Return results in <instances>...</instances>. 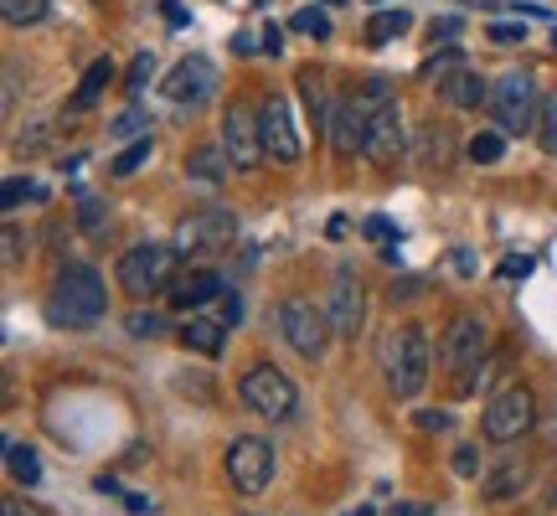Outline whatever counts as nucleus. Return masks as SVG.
<instances>
[{"label":"nucleus","mask_w":557,"mask_h":516,"mask_svg":"<svg viewBox=\"0 0 557 516\" xmlns=\"http://www.w3.org/2000/svg\"><path fill=\"white\" fill-rule=\"evenodd\" d=\"M103 310H109V284L88 263H67L52 279L47 299H41V316H47V325H58V331H94L103 320Z\"/></svg>","instance_id":"obj_1"},{"label":"nucleus","mask_w":557,"mask_h":516,"mask_svg":"<svg viewBox=\"0 0 557 516\" xmlns=\"http://www.w3.org/2000/svg\"><path fill=\"white\" fill-rule=\"evenodd\" d=\"M429 367H434V352H429V336L423 325H393L382 336V372H387V388L398 397H418L423 382H429Z\"/></svg>","instance_id":"obj_2"},{"label":"nucleus","mask_w":557,"mask_h":516,"mask_svg":"<svg viewBox=\"0 0 557 516\" xmlns=\"http://www.w3.org/2000/svg\"><path fill=\"white\" fill-rule=\"evenodd\" d=\"M176 243H135V248H124L120 263H114V279H120L124 295H171V284H176Z\"/></svg>","instance_id":"obj_3"},{"label":"nucleus","mask_w":557,"mask_h":516,"mask_svg":"<svg viewBox=\"0 0 557 516\" xmlns=\"http://www.w3.org/2000/svg\"><path fill=\"white\" fill-rule=\"evenodd\" d=\"M542 88L532 73H500L491 83V114H496L500 135H532L542 124Z\"/></svg>","instance_id":"obj_4"},{"label":"nucleus","mask_w":557,"mask_h":516,"mask_svg":"<svg viewBox=\"0 0 557 516\" xmlns=\"http://www.w3.org/2000/svg\"><path fill=\"white\" fill-rule=\"evenodd\" d=\"M274 325H278V336L289 341V346H295L305 361H320V357H325V346H331V336H336L331 310H320L315 299H305V295L278 299Z\"/></svg>","instance_id":"obj_5"},{"label":"nucleus","mask_w":557,"mask_h":516,"mask_svg":"<svg viewBox=\"0 0 557 516\" xmlns=\"http://www.w3.org/2000/svg\"><path fill=\"white\" fill-rule=\"evenodd\" d=\"M238 397H243V408H253L259 418H274V423L295 418V408H299V388L278 372L274 361L248 367V372H243V382H238Z\"/></svg>","instance_id":"obj_6"},{"label":"nucleus","mask_w":557,"mask_h":516,"mask_svg":"<svg viewBox=\"0 0 557 516\" xmlns=\"http://www.w3.org/2000/svg\"><path fill=\"white\" fill-rule=\"evenodd\" d=\"M537 423V393L532 388H500L485 408H480V434L491 444H517L527 429Z\"/></svg>","instance_id":"obj_7"},{"label":"nucleus","mask_w":557,"mask_h":516,"mask_svg":"<svg viewBox=\"0 0 557 516\" xmlns=\"http://www.w3.org/2000/svg\"><path fill=\"white\" fill-rule=\"evenodd\" d=\"M238 238V218L227 207H197L176 222V254H222Z\"/></svg>","instance_id":"obj_8"},{"label":"nucleus","mask_w":557,"mask_h":516,"mask_svg":"<svg viewBox=\"0 0 557 516\" xmlns=\"http://www.w3.org/2000/svg\"><path fill=\"white\" fill-rule=\"evenodd\" d=\"M485 346H491L485 316L459 310V316L444 325V336H438V367H444V372H470V367L485 361Z\"/></svg>","instance_id":"obj_9"},{"label":"nucleus","mask_w":557,"mask_h":516,"mask_svg":"<svg viewBox=\"0 0 557 516\" xmlns=\"http://www.w3.org/2000/svg\"><path fill=\"white\" fill-rule=\"evenodd\" d=\"M227 480L243 496H259L263 486L274 480V444L259 434H238L227 444Z\"/></svg>","instance_id":"obj_10"},{"label":"nucleus","mask_w":557,"mask_h":516,"mask_svg":"<svg viewBox=\"0 0 557 516\" xmlns=\"http://www.w3.org/2000/svg\"><path fill=\"white\" fill-rule=\"evenodd\" d=\"M222 150H227V165L233 171H253L263 160V130H259V109H248L243 99L227 103L222 114Z\"/></svg>","instance_id":"obj_11"},{"label":"nucleus","mask_w":557,"mask_h":516,"mask_svg":"<svg viewBox=\"0 0 557 516\" xmlns=\"http://www.w3.org/2000/svg\"><path fill=\"white\" fill-rule=\"evenodd\" d=\"M259 130H263V156L278 160V165H295L299 130H295V114H289V99H284V94H269V99L259 103Z\"/></svg>","instance_id":"obj_12"},{"label":"nucleus","mask_w":557,"mask_h":516,"mask_svg":"<svg viewBox=\"0 0 557 516\" xmlns=\"http://www.w3.org/2000/svg\"><path fill=\"white\" fill-rule=\"evenodd\" d=\"M212 88H218V67H212V58H201V52L181 58L176 67H171V78L160 83V94L171 103H201Z\"/></svg>","instance_id":"obj_13"},{"label":"nucleus","mask_w":557,"mask_h":516,"mask_svg":"<svg viewBox=\"0 0 557 516\" xmlns=\"http://www.w3.org/2000/svg\"><path fill=\"white\" fill-rule=\"evenodd\" d=\"M403 145H408V135H403L398 99L382 103V109H372V114H367V150H361V156L377 160V165H393V160L403 156Z\"/></svg>","instance_id":"obj_14"},{"label":"nucleus","mask_w":557,"mask_h":516,"mask_svg":"<svg viewBox=\"0 0 557 516\" xmlns=\"http://www.w3.org/2000/svg\"><path fill=\"white\" fill-rule=\"evenodd\" d=\"M331 325H336V336L357 341L361 336V320H367V290H361V279L351 269H341L336 284H331Z\"/></svg>","instance_id":"obj_15"},{"label":"nucleus","mask_w":557,"mask_h":516,"mask_svg":"<svg viewBox=\"0 0 557 516\" xmlns=\"http://www.w3.org/2000/svg\"><path fill=\"white\" fill-rule=\"evenodd\" d=\"M325 139H331V150H336L341 160H351L357 150H367V114H361L357 99H336Z\"/></svg>","instance_id":"obj_16"},{"label":"nucleus","mask_w":557,"mask_h":516,"mask_svg":"<svg viewBox=\"0 0 557 516\" xmlns=\"http://www.w3.org/2000/svg\"><path fill=\"white\" fill-rule=\"evenodd\" d=\"M222 295V274L218 269H191V274H181L171 284V305L176 310H201V305H212Z\"/></svg>","instance_id":"obj_17"},{"label":"nucleus","mask_w":557,"mask_h":516,"mask_svg":"<svg viewBox=\"0 0 557 516\" xmlns=\"http://www.w3.org/2000/svg\"><path fill=\"white\" fill-rule=\"evenodd\" d=\"M438 99L449 109H480V103H491V83L480 78L475 67H459L449 78H438Z\"/></svg>","instance_id":"obj_18"},{"label":"nucleus","mask_w":557,"mask_h":516,"mask_svg":"<svg viewBox=\"0 0 557 516\" xmlns=\"http://www.w3.org/2000/svg\"><path fill=\"white\" fill-rule=\"evenodd\" d=\"M299 99H305V114H310V124H315V135H325L331 130V109H336V99L325 94V73H315V67H299Z\"/></svg>","instance_id":"obj_19"},{"label":"nucleus","mask_w":557,"mask_h":516,"mask_svg":"<svg viewBox=\"0 0 557 516\" xmlns=\"http://www.w3.org/2000/svg\"><path fill=\"white\" fill-rule=\"evenodd\" d=\"M222 341H227V320H212V316H191L181 325V346L197 352V357H218Z\"/></svg>","instance_id":"obj_20"},{"label":"nucleus","mask_w":557,"mask_h":516,"mask_svg":"<svg viewBox=\"0 0 557 516\" xmlns=\"http://www.w3.org/2000/svg\"><path fill=\"white\" fill-rule=\"evenodd\" d=\"M527 486H532V465H527V459H506V465H496V470L485 476V496L511 501V496H521Z\"/></svg>","instance_id":"obj_21"},{"label":"nucleus","mask_w":557,"mask_h":516,"mask_svg":"<svg viewBox=\"0 0 557 516\" xmlns=\"http://www.w3.org/2000/svg\"><path fill=\"white\" fill-rule=\"evenodd\" d=\"M109 78H114V62H109V58H99V62H94V67H88V73H83L78 94L67 99V109H62V114L73 120V114H83V109H94V99H99L103 88H109Z\"/></svg>","instance_id":"obj_22"},{"label":"nucleus","mask_w":557,"mask_h":516,"mask_svg":"<svg viewBox=\"0 0 557 516\" xmlns=\"http://www.w3.org/2000/svg\"><path fill=\"white\" fill-rule=\"evenodd\" d=\"M186 176L201 181V186H218L227 176V150L222 145H197L191 156H186Z\"/></svg>","instance_id":"obj_23"},{"label":"nucleus","mask_w":557,"mask_h":516,"mask_svg":"<svg viewBox=\"0 0 557 516\" xmlns=\"http://www.w3.org/2000/svg\"><path fill=\"white\" fill-rule=\"evenodd\" d=\"M449 150H455V130L449 124H429L418 135V160L423 165H449Z\"/></svg>","instance_id":"obj_24"},{"label":"nucleus","mask_w":557,"mask_h":516,"mask_svg":"<svg viewBox=\"0 0 557 516\" xmlns=\"http://www.w3.org/2000/svg\"><path fill=\"white\" fill-rule=\"evenodd\" d=\"M408 26H413V16H408L403 5H393V11H377V16L367 21V41H372V47H387V41H398Z\"/></svg>","instance_id":"obj_25"},{"label":"nucleus","mask_w":557,"mask_h":516,"mask_svg":"<svg viewBox=\"0 0 557 516\" xmlns=\"http://www.w3.org/2000/svg\"><path fill=\"white\" fill-rule=\"evenodd\" d=\"M5 465H11V476L21 480V486H37L41 480V459L32 444H21V439H5Z\"/></svg>","instance_id":"obj_26"},{"label":"nucleus","mask_w":557,"mask_h":516,"mask_svg":"<svg viewBox=\"0 0 557 516\" xmlns=\"http://www.w3.org/2000/svg\"><path fill=\"white\" fill-rule=\"evenodd\" d=\"M47 11H52V0H0V16L11 26H37L47 21Z\"/></svg>","instance_id":"obj_27"},{"label":"nucleus","mask_w":557,"mask_h":516,"mask_svg":"<svg viewBox=\"0 0 557 516\" xmlns=\"http://www.w3.org/2000/svg\"><path fill=\"white\" fill-rule=\"evenodd\" d=\"M465 150H470V160H475V165H496V160L506 156V135H500V130H480Z\"/></svg>","instance_id":"obj_28"},{"label":"nucleus","mask_w":557,"mask_h":516,"mask_svg":"<svg viewBox=\"0 0 557 516\" xmlns=\"http://www.w3.org/2000/svg\"><path fill=\"white\" fill-rule=\"evenodd\" d=\"M289 26H295V32H305V37H315V41L336 37V26H331V16H325L320 5H305V11H295V16H289Z\"/></svg>","instance_id":"obj_29"},{"label":"nucleus","mask_w":557,"mask_h":516,"mask_svg":"<svg viewBox=\"0 0 557 516\" xmlns=\"http://www.w3.org/2000/svg\"><path fill=\"white\" fill-rule=\"evenodd\" d=\"M150 150H156V139H150V135L135 139V145H124L120 156H114V165H109V171H114V176H135L139 165L150 160Z\"/></svg>","instance_id":"obj_30"},{"label":"nucleus","mask_w":557,"mask_h":516,"mask_svg":"<svg viewBox=\"0 0 557 516\" xmlns=\"http://www.w3.org/2000/svg\"><path fill=\"white\" fill-rule=\"evenodd\" d=\"M26 197H41V186L32 176H11L5 186H0V207H5V212H16Z\"/></svg>","instance_id":"obj_31"},{"label":"nucleus","mask_w":557,"mask_h":516,"mask_svg":"<svg viewBox=\"0 0 557 516\" xmlns=\"http://www.w3.org/2000/svg\"><path fill=\"white\" fill-rule=\"evenodd\" d=\"M109 135H114V139H145V135H150V120H145L139 109H124L120 120L109 124Z\"/></svg>","instance_id":"obj_32"},{"label":"nucleus","mask_w":557,"mask_h":516,"mask_svg":"<svg viewBox=\"0 0 557 516\" xmlns=\"http://www.w3.org/2000/svg\"><path fill=\"white\" fill-rule=\"evenodd\" d=\"M124 325H129V336H135V341H156L160 331H165V320H160L156 310H135Z\"/></svg>","instance_id":"obj_33"},{"label":"nucleus","mask_w":557,"mask_h":516,"mask_svg":"<svg viewBox=\"0 0 557 516\" xmlns=\"http://www.w3.org/2000/svg\"><path fill=\"white\" fill-rule=\"evenodd\" d=\"M537 139L547 156H557V94L547 103H542V124H537Z\"/></svg>","instance_id":"obj_34"},{"label":"nucleus","mask_w":557,"mask_h":516,"mask_svg":"<svg viewBox=\"0 0 557 516\" xmlns=\"http://www.w3.org/2000/svg\"><path fill=\"white\" fill-rule=\"evenodd\" d=\"M459 67H470V62L459 58V52H438V58H429L423 62V78H449V73H459Z\"/></svg>","instance_id":"obj_35"},{"label":"nucleus","mask_w":557,"mask_h":516,"mask_svg":"<svg viewBox=\"0 0 557 516\" xmlns=\"http://www.w3.org/2000/svg\"><path fill=\"white\" fill-rule=\"evenodd\" d=\"M150 78H156V52H139V58L129 62V78H124V83H129V94H139Z\"/></svg>","instance_id":"obj_36"},{"label":"nucleus","mask_w":557,"mask_h":516,"mask_svg":"<svg viewBox=\"0 0 557 516\" xmlns=\"http://www.w3.org/2000/svg\"><path fill=\"white\" fill-rule=\"evenodd\" d=\"M47 139H52V124H26V130L16 135V150L21 156H32V150H41Z\"/></svg>","instance_id":"obj_37"},{"label":"nucleus","mask_w":557,"mask_h":516,"mask_svg":"<svg viewBox=\"0 0 557 516\" xmlns=\"http://www.w3.org/2000/svg\"><path fill=\"white\" fill-rule=\"evenodd\" d=\"M485 37L496 41V47H517V41H527V26H517V21H496Z\"/></svg>","instance_id":"obj_38"},{"label":"nucleus","mask_w":557,"mask_h":516,"mask_svg":"<svg viewBox=\"0 0 557 516\" xmlns=\"http://www.w3.org/2000/svg\"><path fill=\"white\" fill-rule=\"evenodd\" d=\"M99 222H103V201L99 197H83L78 201V228H83V233H94Z\"/></svg>","instance_id":"obj_39"},{"label":"nucleus","mask_w":557,"mask_h":516,"mask_svg":"<svg viewBox=\"0 0 557 516\" xmlns=\"http://www.w3.org/2000/svg\"><path fill=\"white\" fill-rule=\"evenodd\" d=\"M367 238H377V243H398V228L387 218H367Z\"/></svg>","instance_id":"obj_40"},{"label":"nucleus","mask_w":557,"mask_h":516,"mask_svg":"<svg viewBox=\"0 0 557 516\" xmlns=\"http://www.w3.org/2000/svg\"><path fill=\"white\" fill-rule=\"evenodd\" d=\"M21 248H26V233H21L16 222H5V263H16Z\"/></svg>","instance_id":"obj_41"},{"label":"nucleus","mask_w":557,"mask_h":516,"mask_svg":"<svg viewBox=\"0 0 557 516\" xmlns=\"http://www.w3.org/2000/svg\"><path fill=\"white\" fill-rule=\"evenodd\" d=\"M496 274L500 279H527V274H532V258H500Z\"/></svg>","instance_id":"obj_42"},{"label":"nucleus","mask_w":557,"mask_h":516,"mask_svg":"<svg viewBox=\"0 0 557 516\" xmlns=\"http://www.w3.org/2000/svg\"><path fill=\"white\" fill-rule=\"evenodd\" d=\"M263 52H274V58H278V52H284V32H278L274 21L263 26Z\"/></svg>","instance_id":"obj_43"},{"label":"nucleus","mask_w":557,"mask_h":516,"mask_svg":"<svg viewBox=\"0 0 557 516\" xmlns=\"http://www.w3.org/2000/svg\"><path fill=\"white\" fill-rule=\"evenodd\" d=\"M16 109V62H5V114Z\"/></svg>","instance_id":"obj_44"},{"label":"nucleus","mask_w":557,"mask_h":516,"mask_svg":"<svg viewBox=\"0 0 557 516\" xmlns=\"http://www.w3.org/2000/svg\"><path fill=\"white\" fill-rule=\"evenodd\" d=\"M455 470H459V476H475V450H470V444L455 455Z\"/></svg>","instance_id":"obj_45"},{"label":"nucleus","mask_w":557,"mask_h":516,"mask_svg":"<svg viewBox=\"0 0 557 516\" xmlns=\"http://www.w3.org/2000/svg\"><path fill=\"white\" fill-rule=\"evenodd\" d=\"M238 316H243V299L227 295V299H222V320H227V325H238Z\"/></svg>","instance_id":"obj_46"},{"label":"nucleus","mask_w":557,"mask_h":516,"mask_svg":"<svg viewBox=\"0 0 557 516\" xmlns=\"http://www.w3.org/2000/svg\"><path fill=\"white\" fill-rule=\"evenodd\" d=\"M233 47H238L243 58H248V52H259L263 41H253V32H238V37H233Z\"/></svg>","instance_id":"obj_47"},{"label":"nucleus","mask_w":557,"mask_h":516,"mask_svg":"<svg viewBox=\"0 0 557 516\" xmlns=\"http://www.w3.org/2000/svg\"><path fill=\"white\" fill-rule=\"evenodd\" d=\"M418 429H449V414H418Z\"/></svg>","instance_id":"obj_48"},{"label":"nucleus","mask_w":557,"mask_h":516,"mask_svg":"<svg viewBox=\"0 0 557 516\" xmlns=\"http://www.w3.org/2000/svg\"><path fill=\"white\" fill-rule=\"evenodd\" d=\"M418 290H423V279H403V284H393V299H408V295H418Z\"/></svg>","instance_id":"obj_49"},{"label":"nucleus","mask_w":557,"mask_h":516,"mask_svg":"<svg viewBox=\"0 0 557 516\" xmlns=\"http://www.w3.org/2000/svg\"><path fill=\"white\" fill-rule=\"evenodd\" d=\"M455 32H459V21H455V16H444V21H434V37H444V41H449V37H455Z\"/></svg>","instance_id":"obj_50"},{"label":"nucleus","mask_w":557,"mask_h":516,"mask_svg":"<svg viewBox=\"0 0 557 516\" xmlns=\"http://www.w3.org/2000/svg\"><path fill=\"white\" fill-rule=\"evenodd\" d=\"M0 516H37V512H32V506H21V501H5V506H0Z\"/></svg>","instance_id":"obj_51"},{"label":"nucleus","mask_w":557,"mask_h":516,"mask_svg":"<svg viewBox=\"0 0 557 516\" xmlns=\"http://www.w3.org/2000/svg\"><path fill=\"white\" fill-rule=\"evenodd\" d=\"M465 5H485V11H500L506 0H465Z\"/></svg>","instance_id":"obj_52"},{"label":"nucleus","mask_w":557,"mask_h":516,"mask_svg":"<svg viewBox=\"0 0 557 516\" xmlns=\"http://www.w3.org/2000/svg\"><path fill=\"white\" fill-rule=\"evenodd\" d=\"M346 516H372V512H367V506H357V512H346Z\"/></svg>","instance_id":"obj_53"},{"label":"nucleus","mask_w":557,"mask_h":516,"mask_svg":"<svg viewBox=\"0 0 557 516\" xmlns=\"http://www.w3.org/2000/svg\"><path fill=\"white\" fill-rule=\"evenodd\" d=\"M325 5H346V0H325Z\"/></svg>","instance_id":"obj_54"},{"label":"nucleus","mask_w":557,"mask_h":516,"mask_svg":"<svg viewBox=\"0 0 557 516\" xmlns=\"http://www.w3.org/2000/svg\"><path fill=\"white\" fill-rule=\"evenodd\" d=\"M553 47H557V26H553Z\"/></svg>","instance_id":"obj_55"},{"label":"nucleus","mask_w":557,"mask_h":516,"mask_svg":"<svg viewBox=\"0 0 557 516\" xmlns=\"http://www.w3.org/2000/svg\"><path fill=\"white\" fill-rule=\"evenodd\" d=\"M553 501H557V486H553Z\"/></svg>","instance_id":"obj_56"},{"label":"nucleus","mask_w":557,"mask_h":516,"mask_svg":"<svg viewBox=\"0 0 557 516\" xmlns=\"http://www.w3.org/2000/svg\"><path fill=\"white\" fill-rule=\"evenodd\" d=\"M372 5H382V0H372Z\"/></svg>","instance_id":"obj_57"}]
</instances>
